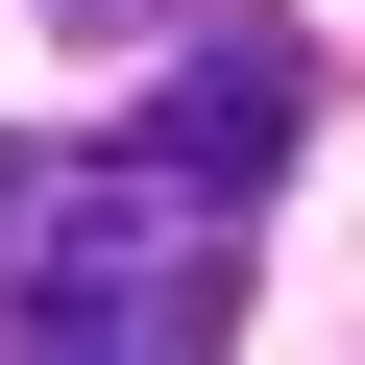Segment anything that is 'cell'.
I'll return each mask as SVG.
<instances>
[]
</instances>
